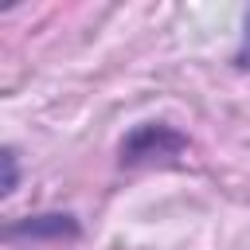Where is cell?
Listing matches in <instances>:
<instances>
[{
  "label": "cell",
  "instance_id": "obj_1",
  "mask_svg": "<svg viewBox=\"0 0 250 250\" xmlns=\"http://www.w3.org/2000/svg\"><path fill=\"white\" fill-rule=\"evenodd\" d=\"M12 188H16V156L4 152V191H12Z\"/></svg>",
  "mask_w": 250,
  "mask_h": 250
}]
</instances>
